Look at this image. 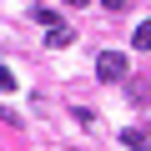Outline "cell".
<instances>
[{
	"instance_id": "6da1fadb",
	"label": "cell",
	"mask_w": 151,
	"mask_h": 151,
	"mask_svg": "<svg viewBox=\"0 0 151 151\" xmlns=\"http://www.w3.org/2000/svg\"><path fill=\"white\" fill-rule=\"evenodd\" d=\"M96 81H126V55L121 50H101L96 55Z\"/></svg>"
},
{
	"instance_id": "7a4b0ae2",
	"label": "cell",
	"mask_w": 151,
	"mask_h": 151,
	"mask_svg": "<svg viewBox=\"0 0 151 151\" xmlns=\"http://www.w3.org/2000/svg\"><path fill=\"white\" fill-rule=\"evenodd\" d=\"M70 40H76V30H70L65 20H55V25H45V45H50V50H60V45H70Z\"/></svg>"
},
{
	"instance_id": "3957f363",
	"label": "cell",
	"mask_w": 151,
	"mask_h": 151,
	"mask_svg": "<svg viewBox=\"0 0 151 151\" xmlns=\"http://www.w3.org/2000/svg\"><path fill=\"white\" fill-rule=\"evenodd\" d=\"M121 141H126L131 151H146V146H151V136H146L141 126H131V131H121Z\"/></svg>"
},
{
	"instance_id": "277c9868",
	"label": "cell",
	"mask_w": 151,
	"mask_h": 151,
	"mask_svg": "<svg viewBox=\"0 0 151 151\" xmlns=\"http://www.w3.org/2000/svg\"><path fill=\"white\" fill-rule=\"evenodd\" d=\"M131 45H136V50H151V20H141V25L131 30Z\"/></svg>"
},
{
	"instance_id": "5b68a950",
	"label": "cell",
	"mask_w": 151,
	"mask_h": 151,
	"mask_svg": "<svg viewBox=\"0 0 151 151\" xmlns=\"http://www.w3.org/2000/svg\"><path fill=\"white\" fill-rule=\"evenodd\" d=\"M0 91H15V76H10L5 65H0Z\"/></svg>"
},
{
	"instance_id": "8992f818",
	"label": "cell",
	"mask_w": 151,
	"mask_h": 151,
	"mask_svg": "<svg viewBox=\"0 0 151 151\" xmlns=\"http://www.w3.org/2000/svg\"><path fill=\"white\" fill-rule=\"evenodd\" d=\"M106 10H131V0H101Z\"/></svg>"
},
{
	"instance_id": "52a82bcc",
	"label": "cell",
	"mask_w": 151,
	"mask_h": 151,
	"mask_svg": "<svg viewBox=\"0 0 151 151\" xmlns=\"http://www.w3.org/2000/svg\"><path fill=\"white\" fill-rule=\"evenodd\" d=\"M65 5H86V0H65Z\"/></svg>"
}]
</instances>
